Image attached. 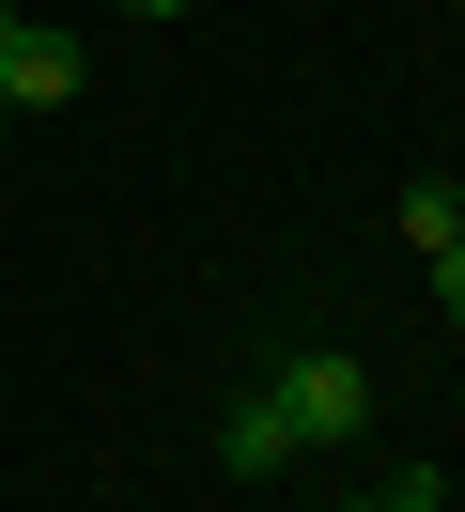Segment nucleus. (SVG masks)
I'll return each mask as SVG.
<instances>
[{
    "label": "nucleus",
    "mask_w": 465,
    "mask_h": 512,
    "mask_svg": "<svg viewBox=\"0 0 465 512\" xmlns=\"http://www.w3.org/2000/svg\"><path fill=\"white\" fill-rule=\"evenodd\" d=\"M341 435H372V373L341 342H295L233 419H217V466H233V481H279V466H310V450H341Z\"/></svg>",
    "instance_id": "obj_1"
},
{
    "label": "nucleus",
    "mask_w": 465,
    "mask_h": 512,
    "mask_svg": "<svg viewBox=\"0 0 465 512\" xmlns=\"http://www.w3.org/2000/svg\"><path fill=\"white\" fill-rule=\"evenodd\" d=\"M78 78H93V47H78V32H47V16H31V32L0 47V125H31V109H78Z\"/></svg>",
    "instance_id": "obj_2"
},
{
    "label": "nucleus",
    "mask_w": 465,
    "mask_h": 512,
    "mask_svg": "<svg viewBox=\"0 0 465 512\" xmlns=\"http://www.w3.org/2000/svg\"><path fill=\"white\" fill-rule=\"evenodd\" d=\"M450 233H465V187H450V171H419V187H403V249L434 264V249H450Z\"/></svg>",
    "instance_id": "obj_3"
},
{
    "label": "nucleus",
    "mask_w": 465,
    "mask_h": 512,
    "mask_svg": "<svg viewBox=\"0 0 465 512\" xmlns=\"http://www.w3.org/2000/svg\"><path fill=\"white\" fill-rule=\"evenodd\" d=\"M326 512H450V481H434V466H403V481H357V497H326Z\"/></svg>",
    "instance_id": "obj_4"
},
{
    "label": "nucleus",
    "mask_w": 465,
    "mask_h": 512,
    "mask_svg": "<svg viewBox=\"0 0 465 512\" xmlns=\"http://www.w3.org/2000/svg\"><path fill=\"white\" fill-rule=\"evenodd\" d=\"M434 311L465 326V233H450V249H434Z\"/></svg>",
    "instance_id": "obj_5"
},
{
    "label": "nucleus",
    "mask_w": 465,
    "mask_h": 512,
    "mask_svg": "<svg viewBox=\"0 0 465 512\" xmlns=\"http://www.w3.org/2000/svg\"><path fill=\"white\" fill-rule=\"evenodd\" d=\"M109 16H186V0H109Z\"/></svg>",
    "instance_id": "obj_6"
},
{
    "label": "nucleus",
    "mask_w": 465,
    "mask_h": 512,
    "mask_svg": "<svg viewBox=\"0 0 465 512\" xmlns=\"http://www.w3.org/2000/svg\"><path fill=\"white\" fill-rule=\"evenodd\" d=\"M16 32H31V0H0V47H16Z\"/></svg>",
    "instance_id": "obj_7"
}]
</instances>
